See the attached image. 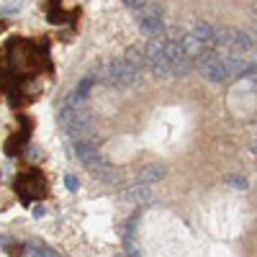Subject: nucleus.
I'll use <instances>...</instances> for the list:
<instances>
[{
    "instance_id": "f257e3e1",
    "label": "nucleus",
    "mask_w": 257,
    "mask_h": 257,
    "mask_svg": "<svg viewBox=\"0 0 257 257\" xmlns=\"http://www.w3.org/2000/svg\"><path fill=\"white\" fill-rule=\"evenodd\" d=\"M103 80L108 82V85H113V88H134V85L139 82V72L128 64L123 57L121 59H111L108 62V67H103Z\"/></svg>"
},
{
    "instance_id": "f03ea898",
    "label": "nucleus",
    "mask_w": 257,
    "mask_h": 257,
    "mask_svg": "<svg viewBox=\"0 0 257 257\" xmlns=\"http://www.w3.org/2000/svg\"><path fill=\"white\" fill-rule=\"evenodd\" d=\"M198 70H201V75L208 80V82H216V85H221V82H226L229 80V70H226V62H224V57L221 54H216V52H211V49H206L198 59Z\"/></svg>"
},
{
    "instance_id": "7ed1b4c3",
    "label": "nucleus",
    "mask_w": 257,
    "mask_h": 257,
    "mask_svg": "<svg viewBox=\"0 0 257 257\" xmlns=\"http://www.w3.org/2000/svg\"><path fill=\"white\" fill-rule=\"evenodd\" d=\"M137 24H139V31L147 34L149 39H160L162 31H165L162 6H157V3H144V8L137 13Z\"/></svg>"
},
{
    "instance_id": "20e7f679",
    "label": "nucleus",
    "mask_w": 257,
    "mask_h": 257,
    "mask_svg": "<svg viewBox=\"0 0 257 257\" xmlns=\"http://www.w3.org/2000/svg\"><path fill=\"white\" fill-rule=\"evenodd\" d=\"M144 59H147V67H152V72L157 77H170L173 75V70H170V64L165 59V39H149L144 44Z\"/></svg>"
},
{
    "instance_id": "39448f33",
    "label": "nucleus",
    "mask_w": 257,
    "mask_h": 257,
    "mask_svg": "<svg viewBox=\"0 0 257 257\" xmlns=\"http://www.w3.org/2000/svg\"><path fill=\"white\" fill-rule=\"evenodd\" d=\"M75 157L88 167L93 173H98L100 167H105V160H103V152L93 144V142H82V144H75Z\"/></svg>"
},
{
    "instance_id": "423d86ee",
    "label": "nucleus",
    "mask_w": 257,
    "mask_h": 257,
    "mask_svg": "<svg viewBox=\"0 0 257 257\" xmlns=\"http://www.w3.org/2000/svg\"><path fill=\"white\" fill-rule=\"evenodd\" d=\"M224 62H226L229 77H247V75L257 72V59H247V57L229 54V57H224Z\"/></svg>"
},
{
    "instance_id": "0eeeda50",
    "label": "nucleus",
    "mask_w": 257,
    "mask_h": 257,
    "mask_svg": "<svg viewBox=\"0 0 257 257\" xmlns=\"http://www.w3.org/2000/svg\"><path fill=\"white\" fill-rule=\"evenodd\" d=\"M123 198L126 201H132V203H152L157 198V193H155V185H144V183H137V185H128L123 190Z\"/></svg>"
},
{
    "instance_id": "6e6552de",
    "label": "nucleus",
    "mask_w": 257,
    "mask_h": 257,
    "mask_svg": "<svg viewBox=\"0 0 257 257\" xmlns=\"http://www.w3.org/2000/svg\"><path fill=\"white\" fill-rule=\"evenodd\" d=\"M180 47H183L185 59H190V62H193V59H198V57L208 49V47H203V44H201V41H198L196 36H193V34H185V36L180 39Z\"/></svg>"
},
{
    "instance_id": "1a4fd4ad",
    "label": "nucleus",
    "mask_w": 257,
    "mask_h": 257,
    "mask_svg": "<svg viewBox=\"0 0 257 257\" xmlns=\"http://www.w3.org/2000/svg\"><path fill=\"white\" fill-rule=\"evenodd\" d=\"M165 175H167V167H165V165H147L142 173H139V183L155 185V183H160Z\"/></svg>"
},
{
    "instance_id": "9d476101",
    "label": "nucleus",
    "mask_w": 257,
    "mask_h": 257,
    "mask_svg": "<svg viewBox=\"0 0 257 257\" xmlns=\"http://www.w3.org/2000/svg\"><path fill=\"white\" fill-rule=\"evenodd\" d=\"M193 36H196L198 41H201V44L203 47H213V26H208L206 24V21H201V24H196V26H193V31H190Z\"/></svg>"
},
{
    "instance_id": "9b49d317",
    "label": "nucleus",
    "mask_w": 257,
    "mask_h": 257,
    "mask_svg": "<svg viewBox=\"0 0 257 257\" xmlns=\"http://www.w3.org/2000/svg\"><path fill=\"white\" fill-rule=\"evenodd\" d=\"M123 59L128 62V64H132V67L139 72L142 67H147V59H144V52L139 49V47H128L126 49V54H123Z\"/></svg>"
},
{
    "instance_id": "f8f14e48",
    "label": "nucleus",
    "mask_w": 257,
    "mask_h": 257,
    "mask_svg": "<svg viewBox=\"0 0 257 257\" xmlns=\"http://www.w3.org/2000/svg\"><path fill=\"white\" fill-rule=\"evenodd\" d=\"M93 175H95V178H100V180H105V183H118V180H121V175H118V173H113V170H111L108 165L100 167L98 173H93Z\"/></svg>"
},
{
    "instance_id": "ddd939ff",
    "label": "nucleus",
    "mask_w": 257,
    "mask_h": 257,
    "mask_svg": "<svg viewBox=\"0 0 257 257\" xmlns=\"http://www.w3.org/2000/svg\"><path fill=\"white\" fill-rule=\"evenodd\" d=\"M226 183L231 188H237V190H247V185H249L244 175H226Z\"/></svg>"
},
{
    "instance_id": "4468645a",
    "label": "nucleus",
    "mask_w": 257,
    "mask_h": 257,
    "mask_svg": "<svg viewBox=\"0 0 257 257\" xmlns=\"http://www.w3.org/2000/svg\"><path fill=\"white\" fill-rule=\"evenodd\" d=\"M29 257H59V254L49 247H29Z\"/></svg>"
},
{
    "instance_id": "2eb2a0df",
    "label": "nucleus",
    "mask_w": 257,
    "mask_h": 257,
    "mask_svg": "<svg viewBox=\"0 0 257 257\" xmlns=\"http://www.w3.org/2000/svg\"><path fill=\"white\" fill-rule=\"evenodd\" d=\"M18 11H21L18 3H0V13H3V16H16Z\"/></svg>"
},
{
    "instance_id": "dca6fc26",
    "label": "nucleus",
    "mask_w": 257,
    "mask_h": 257,
    "mask_svg": "<svg viewBox=\"0 0 257 257\" xmlns=\"http://www.w3.org/2000/svg\"><path fill=\"white\" fill-rule=\"evenodd\" d=\"M64 185H67L70 190H77V185H80V183H77V178H75V175H67V178H64Z\"/></svg>"
},
{
    "instance_id": "f3484780",
    "label": "nucleus",
    "mask_w": 257,
    "mask_h": 257,
    "mask_svg": "<svg viewBox=\"0 0 257 257\" xmlns=\"http://www.w3.org/2000/svg\"><path fill=\"white\" fill-rule=\"evenodd\" d=\"M252 147H254V152H257V139H254V144H252Z\"/></svg>"
},
{
    "instance_id": "a211bd4d",
    "label": "nucleus",
    "mask_w": 257,
    "mask_h": 257,
    "mask_svg": "<svg viewBox=\"0 0 257 257\" xmlns=\"http://www.w3.org/2000/svg\"><path fill=\"white\" fill-rule=\"evenodd\" d=\"M118 257H128V254H118Z\"/></svg>"
},
{
    "instance_id": "6ab92c4d",
    "label": "nucleus",
    "mask_w": 257,
    "mask_h": 257,
    "mask_svg": "<svg viewBox=\"0 0 257 257\" xmlns=\"http://www.w3.org/2000/svg\"><path fill=\"white\" fill-rule=\"evenodd\" d=\"M254 34H257V29H254Z\"/></svg>"
}]
</instances>
